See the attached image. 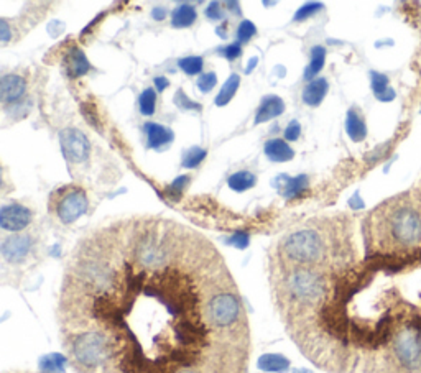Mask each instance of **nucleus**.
Segmentation results:
<instances>
[{"label": "nucleus", "instance_id": "obj_37", "mask_svg": "<svg viewBox=\"0 0 421 373\" xmlns=\"http://www.w3.org/2000/svg\"><path fill=\"white\" fill-rule=\"evenodd\" d=\"M226 7H231L232 12L241 13V11H239V4L237 2H226Z\"/></svg>", "mask_w": 421, "mask_h": 373}, {"label": "nucleus", "instance_id": "obj_17", "mask_svg": "<svg viewBox=\"0 0 421 373\" xmlns=\"http://www.w3.org/2000/svg\"><path fill=\"white\" fill-rule=\"evenodd\" d=\"M198 20V12L189 4H183L171 13V25L175 28H189Z\"/></svg>", "mask_w": 421, "mask_h": 373}, {"label": "nucleus", "instance_id": "obj_4", "mask_svg": "<svg viewBox=\"0 0 421 373\" xmlns=\"http://www.w3.org/2000/svg\"><path fill=\"white\" fill-rule=\"evenodd\" d=\"M89 199L84 188L78 184H66L55 189L48 199V212L56 222L69 226L88 212Z\"/></svg>", "mask_w": 421, "mask_h": 373}, {"label": "nucleus", "instance_id": "obj_20", "mask_svg": "<svg viewBox=\"0 0 421 373\" xmlns=\"http://www.w3.org/2000/svg\"><path fill=\"white\" fill-rule=\"evenodd\" d=\"M324 61H326V48L314 46L313 50H311V61L308 68H306L305 79H313L314 76L323 69Z\"/></svg>", "mask_w": 421, "mask_h": 373}, {"label": "nucleus", "instance_id": "obj_35", "mask_svg": "<svg viewBox=\"0 0 421 373\" xmlns=\"http://www.w3.org/2000/svg\"><path fill=\"white\" fill-rule=\"evenodd\" d=\"M155 86L158 90H165L170 86V81L163 78V76H158V78H155Z\"/></svg>", "mask_w": 421, "mask_h": 373}, {"label": "nucleus", "instance_id": "obj_5", "mask_svg": "<svg viewBox=\"0 0 421 373\" xmlns=\"http://www.w3.org/2000/svg\"><path fill=\"white\" fill-rule=\"evenodd\" d=\"M38 237L35 233L17 232L12 236L2 238V245H0V255H2L4 266H23L32 263L38 257Z\"/></svg>", "mask_w": 421, "mask_h": 373}, {"label": "nucleus", "instance_id": "obj_38", "mask_svg": "<svg viewBox=\"0 0 421 373\" xmlns=\"http://www.w3.org/2000/svg\"><path fill=\"white\" fill-rule=\"evenodd\" d=\"M6 373H36V372H25V370H12V372H6ZM43 373V372H41Z\"/></svg>", "mask_w": 421, "mask_h": 373}, {"label": "nucleus", "instance_id": "obj_27", "mask_svg": "<svg viewBox=\"0 0 421 373\" xmlns=\"http://www.w3.org/2000/svg\"><path fill=\"white\" fill-rule=\"evenodd\" d=\"M175 104L178 105L180 109H183V111H198V112L203 111V105L198 102H193V100H191L181 89L176 90Z\"/></svg>", "mask_w": 421, "mask_h": 373}, {"label": "nucleus", "instance_id": "obj_29", "mask_svg": "<svg viewBox=\"0 0 421 373\" xmlns=\"http://www.w3.org/2000/svg\"><path fill=\"white\" fill-rule=\"evenodd\" d=\"M216 84H218V76H216V73H213V71L201 74L198 78V88L201 93H204V94L210 93V90L216 88Z\"/></svg>", "mask_w": 421, "mask_h": 373}, {"label": "nucleus", "instance_id": "obj_30", "mask_svg": "<svg viewBox=\"0 0 421 373\" xmlns=\"http://www.w3.org/2000/svg\"><path fill=\"white\" fill-rule=\"evenodd\" d=\"M321 8H323L321 4H316V2L306 4V6L301 7L300 11L295 13V18H293V20H295V22H303V20H306V18H308V17L313 15V13H316L318 11H321Z\"/></svg>", "mask_w": 421, "mask_h": 373}, {"label": "nucleus", "instance_id": "obj_28", "mask_svg": "<svg viewBox=\"0 0 421 373\" xmlns=\"http://www.w3.org/2000/svg\"><path fill=\"white\" fill-rule=\"evenodd\" d=\"M257 35V27L250 20H242L241 25L237 27V38L239 43L250 41V38Z\"/></svg>", "mask_w": 421, "mask_h": 373}, {"label": "nucleus", "instance_id": "obj_14", "mask_svg": "<svg viewBox=\"0 0 421 373\" xmlns=\"http://www.w3.org/2000/svg\"><path fill=\"white\" fill-rule=\"evenodd\" d=\"M283 178L285 176H279V178H276V186H279L281 194H283L286 199L298 198V196L303 194L309 186V179L306 175H300V176H295V178H286V179Z\"/></svg>", "mask_w": 421, "mask_h": 373}, {"label": "nucleus", "instance_id": "obj_16", "mask_svg": "<svg viewBox=\"0 0 421 373\" xmlns=\"http://www.w3.org/2000/svg\"><path fill=\"white\" fill-rule=\"evenodd\" d=\"M346 132H347V135L351 137L352 142L366 140L367 126H366V121H363L361 111H359L357 107H352L351 111L347 112Z\"/></svg>", "mask_w": 421, "mask_h": 373}, {"label": "nucleus", "instance_id": "obj_32", "mask_svg": "<svg viewBox=\"0 0 421 373\" xmlns=\"http://www.w3.org/2000/svg\"><path fill=\"white\" fill-rule=\"evenodd\" d=\"M248 240H250V237H248L247 232H236L227 238V243H231L232 247L246 248L248 245Z\"/></svg>", "mask_w": 421, "mask_h": 373}, {"label": "nucleus", "instance_id": "obj_36", "mask_svg": "<svg viewBox=\"0 0 421 373\" xmlns=\"http://www.w3.org/2000/svg\"><path fill=\"white\" fill-rule=\"evenodd\" d=\"M152 15H153V18H155V20H163V18L166 17V11L163 7H156V8H153Z\"/></svg>", "mask_w": 421, "mask_h": 373}, {"label": "nucleus", "instance_id": "obj_1", "mask_svg": "<svg viewBox=\"0 0 421 373\" xmlns=\"http://www.w3.org/2000/svg\"><path fill=\"white\" fill-rule=\"evenodd\" d=\"M76 373H248L252 329L222 253L175 219L135 216L81 238L56 304Z\"/></svg>", "mask_w": 421, "mask_h": 373}, {"label": "nucleus", "instance_id": "obj_10", "mask_svg": "<svg viewBox=\"0 0 421 373\" xmlns=\"http://www.w3.org/2000/svg\"><path fill=\"white\" fill-rule=\"evenodd\" d=\"M285 112V102L283 99L279 97V95H265L262 99L260 105H258L257 112H255V121H253V126H258V123L269 122L272 118L281 116Z\"/></svg>", "mask_w": 421, "mask_h": 373}, {"label": "nucleus", "instance_id": "obj_15", "mask_svg": "<svg viewBox=\"0 0 421 373\" xmlns=\"http://www.w3.org/2000/svg\"><path fill=\"white\" fill-rule=\"evenodd\" d=\"M328 90H329V84L326 79L324 78L313 79L303 89V95H301V97H303V102L306 105H309V107H318V105L323 102V99L326 97Z\"/></svg>", "mask_w": 421, "mask_h": 373}, {"label": "nucleus", "instance_id": "obj_9", "mask_svg": "<svg viewBox=\"0 0 421 373\" xmlns=\"http://www.w3.org/2000/svg\"><path fill=\"white\" fill-rule=\"evenodd\" d=\"M27 93V81L18 74H4L0 79V99L4 107L20 102Z\"/></svg>", "mask_w": 421, "mask_h": 373}, {"label": "nucleus", "instance_id": "obj_34", "mask_svg": "<svg viewBox=\"0 0 421 373\" xmlns=\"http://www.w3.org/2000/svg\"><path fill=\"white\" fill-rule=\"evenodd\" d=\"M206 17L210 18V20H214V22L222 20V18H224V12H222V8H221V4H219V2L209 4V7L206 8Z\"/></svg>", "mask_w": 421, "mask_h": 373}, {"label": "nucleus", "instance_id": "obj_33", "mask_svg": "<svg viewBox=\"0 0 421 373\" xmlns=\"http://www.w3.org/2000/svg\"><path fill=\"white\" fill-rule=\"evenodd\" d=\"M241 55H242V46H241V43H239V41L231 43V45L226 46L222 50V56H224V58H227L229 61L237 60Z\"/></svg>", "mask_w": 421, "mask_h": 373}, {"label": "nucleus", "instance_id": "obj_23", "mask_svg": "<svg viewBox=\"0 0 421 373\" xmlns=\"http://www.w3.org/2000/svg\"><path fill=\"white\" fill-rule=\"evenodd\" d=\"M178 66L181 71H185L188 76H196L203 71L204 60L201 56H186L178 61Z\"/></svg>", "mask_w": 421, "mask_h": 373}, {"label": "nucleus", "instance_id": "obj_31", "mask_svg": "<svg viewBox=\"0 0 421 373\" xmlns=\"http://www.w3.org/2000/svg\"><path fill=\"white\" fill-rule=\"evenodd\" d=\"M301 135V126L298 121H291L285 130V140L286 142H296Z\"/></svg>", "mask_w": 421, "mask_h": 373}, {"label": "nucleus", "instance_id": "obj_6", "mask_svg": "<svg viewBox=\"0 0 421 373\" xmlns=\"http://www.w3.org/2000/svg\"><path fill=\"white\" fill-rule=\"evenodd\" d=\"M392 352L403 370H421V332L413 327L401 329L392 341Z\"/></svg>", "mask_w": 421, "mask_h": 373}, {"label": "nucleus", "instance_id": "obj_22", "mask_svg": "<svg viewBox=\"0 0 421 373\" xmlns=\"http://www.w3.org/2000/svg\"><path fill=\"white\" fill-rule=\"evenodd\" d=\"M206 155H208V151L204 150V148L201 147H191L189 150H186L183 153V160H181V165L185 166V168H196L201 161L204 160Z\"/></svg>", "mask_w": 421, "mask_h": 373}, {"label": "nucleus", "instance_id": "obj_2", "mask_svg": "<svg viewBox=\"0 0 421 373\" xmlns=\"http://www.w3.org/2000/svg\"><path fill=\"white\" fill-rule=\"evenodd\" d=\"M269 262L328 269L349 265V253L347 245L338 237L336 227H328L326 222H311L280 237L270 247Z\"/></svg>", "mask_w": 421, "mask_h": 373}, {"label": "nucleus", "instance_id": "obj_21", "mask_svg": "<svg viewBox=\"0 0 421 373\" xmlns=\"http://www.w3.org/2000/svg\"><path fill=\"white\" fill-rule=\"evenodd\" d=\"M138 105H140V112L143 116H153L156 107V93L155 89L147 88L138 97Z\"/></svg>", "mask_w": 421, "mask_h": 373}, {"label": "nucleus", "instance_id": "obj_11", "mask_svg": "<svg viewBox=\"0 0 421 373\" xmlns=\"http://www.w3.org/2000/svg\"><path fill=\"white\" fill-rule=\"evenodd\" d=\"M143 130L147 133V148H152V150H160V148L173 142L175 138L173 130H170L165 126H160V123L148 122L143 126Z\"/></svg>", "mask_w": 421, "mask_h": 373}, {"label": "nucleus", "instance_id": "obj_3", "mask_svg": "<svg viewBox=\"0 0 421 373\" xmlns=\"http://www.w3.org/2000/svg\"><path fill=\"white\" fill-rule=\"evenodd\" d=\"M370 245H390L399 248L416 247L421 243V214L408 204L387 203L377 209L370 217Z\"/></svg>", "mask_w": 421, "mask_h": 373}, {"label": "nucleus", "instance_id": "obj_12", "mask_svg": "<svg viewBox=\"0 0 421 373\" xmlns=\"http://www.w3.org/2000/svg\"><path fill=\"white\" fill-rule=\"evenodd\" d=\"M65 65H66V73L69 78H79L84 76L91 69V65L83 50H79L78 46H71L68 53L65 56Z\"/></svg>", "mask_w": 421, "mask_h": 373}, {"label": "nucleus", "instance_id": "obj_19", "mask_svg": "<svg viewBox=\"0 0 421 373\" xmlns=\"http://www.w3.org/2000/svg\"><path fill=\"white\" fill-rule=\"evenodd\" d=\"M239 84H241V76L239 74H231V78L226 81V84L222 86L221 93L218 94L216 97V105L218 107H222V105H227L231 100L234 99V95H236Z\"/></svg>", "mask_w": 421, "mask_h": 373}, {"label": "nucleus", "instance_id": "obj_7", "mask_svg": "<svg viewBox=\"0 0 421 373\" xmlns=\"http://www.w3.org/2000/svg\"><path fill=\"white\" fill-rule=\"evenodd\" d=\"M60 145L63 151L65 160L68 161L69 170H73L74 165H79L86 161L91 155V142L79 128L68 127L60 132Z\"/></svg>", "mask_w": 421, "mask_h": 373}, {"label": "nucleus", "instance_id": "obj_18", "mask_svg": "<svg viewBox=\"0 0 421 373\" xmlns=\"http://www.w3.org/2000/svg\"><path fill=\"white\" fill-rule=\"evenodd\" d=\"M257 184V176L250 171H237L229 176L227 186L236 193H243V191L253 188Z\"/></svg>", "mask_w": 421, "mask_h": 373}, {"label": "nucleus", "instance_id": "obj_26", "mask_svg": "<svg viewBox=\"0 0 421 373\" xmlns=\"http://www.w3.org/2000/svg\"><path fill=\"white\" fill-rule=\"evenodd\" d=\"M189 176L188 175H185V176H178V178H176L173 183H171L168 188H166V191L165 193L170 196L171 199H178L181 194L185 193V189H186V186L189 184Z\"/></svg>", "mask_w": 421, "mask_h": 373}, {"label": "nucleus", "instance_id": "obj_13", "mask_svg": "<svg viewBox=\"0 0 421 373\" xmlns=\"http://www.w3.org/2000/svg\"><path fill=\"white\" fill-rule=\"evenodd\" d=\"M263 151L269 160L275 161V163H285V161H290L295 158V150L290 147V143L286 140H281V138H272L265 143L263 147Z\"/></svg>", "mask_w": 421, "mask_h": 373}, {"label": "nucleus", "instance_id": "obj_25", "mask_svg": "<svg viewBox=\"0 0 421 373\" xmlns=\"http://www.w3.org/2000/svg\"><path fill=\"white\" fill-rule=\"evenodd\" d=\"M260 367L270 372H281L288 367V360L281 355H265L262 357Z\"/></svg>", "mask_w": 421, "mask_h": 373}, {"label": "nucleus", "instance_id": "obj_24", "mask_svg": "<svg viewBox=\"0 0 421 373\" xmlns=\"http://www.w3.org/2000/svg\"><path fill=\"white\" fill-rule=\"evenodd\" d=\"M370 86L372 90H374L375 97L379 99L382 94H385L387 90H389V76L377 73V71H372L370 73Z\"/></svg>", "mask_w": 421, "mask_h": 373}, {"label": "nucleus", "instance_id": "obj_8", "mask_svg": "<svg viewBox=\"0 0 421 373\" xmlns=\"http://www.w3.org/2000/svg\"><path fill=\"white\" fill-rule=\"evenodd\" d=\"M33 222V212L27 205L12 203L0 209V227L8 232H22Z\"/></svg>", "mask_w": 421, "mask_h": 373}]
</instances>
